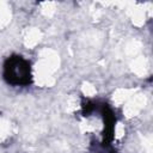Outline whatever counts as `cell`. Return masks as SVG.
<instances>
[{
	"mask_svg": "<svg viewBox=\"0 0 153 153\" xmlns=\"http://www.w3.org/2000/svg\"><path fill=\"white\" fill-rule=\"evenodd\" d=\"M4 78L12 85H27L31 81V69L27 60L22 56L10 57L4 66Z\"/></svg>",
	"mask_w": 153,
	"mask_h": 153,
	"instance_id": "1",
	"label": "cell"
}]
</instances>
